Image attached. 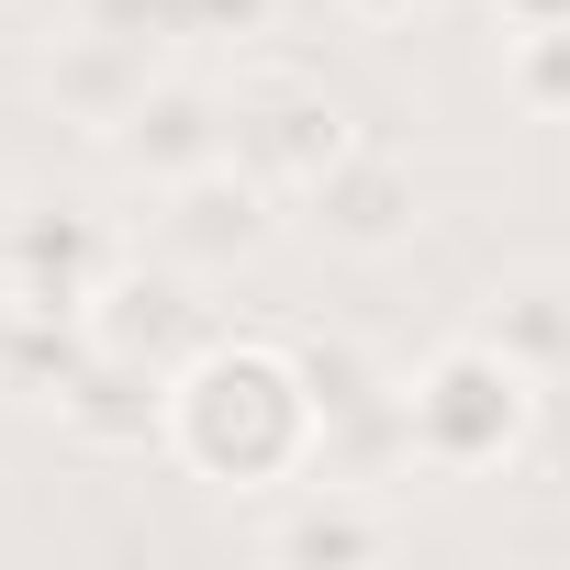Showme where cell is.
<instances>
[{"label": "cell", "mask_w": 570, "mask_h": 570, "mask_svg": "<svg viewBox=\"0 0 570 570\" xmlns=\"http://www.w3.org/2000/svg\"><path fill=\"white\" fill-rule=\"evenodd\" d=\"M157 448L213 492H292L325 470V403L292 336H202L168 370Z\"/></svg>", "instance_id": "1"}, {"label": "cell", "mask_w": 570, "mask_h": 570, "mask_svg": "<svg viewBox=\"0 0 570 570\" xmlns=\"http://www.w3.org/2000/svg\"><path fill=\"white\" fill-rule=\"evenodd\" d=\"M537 436V370L503 358L481 325H459L414 381H403V459L436 481H481L503 459H525Z\"/></svg>", "instance_id": "2"}, {"label": "cell", "mask_w": 570, "mask_h": 570, "mask_svg": "<svg viewBox=\"0 0 570 570\" xmlns=\"http://www.w3.org/2000/svg\"><path fill=\"white\" fill-rule=\"evenodd\" d=\"M124 268V235L79 202H23L0 213V314H46V325H90L101 279Z\"/></svg>", "instance_id": "3"}, {"label": "cell", "mask_w": 570, "mask_h": 570, "mask_svg": "<svg viewBox=\"0 0 570 570\" xmlns=\"http://www.w3.org/2000/svg\"><path fill=\"white\" fill-rule=\"evenodd\" d=\"M370 135L347 124V101L325 90V79H303V68H257L246 90H235V157L279 190V202H303L336 157H358Z\"/></svg>", "instance_id": "4"}, {"label": "cell", "mask_w": 570, "mask_h": 570, "mask_svg": "<svg viewBox=\"0 0 570 570\" xmlns=\"http://www.w3.org/2000/svg\"><path fill=\"white\" fill-rule=\"evenodd\" d=\"M268 235H279V190H268L246 157H213V168H190V179L157 190V257H179L190 279L257 257Z\"/></svg>", "instance_id": "5"}, {"label": "cell", "mask_w": 570, "mask_h": 570, "mask_svg": "<svg viewBox=\"0 0 570 570\" xmlns=\"http://www.w3.org/2000/svg\"><path fill=\"white\" fill-rule=\"evenodd\" d=\"M292 213H303L336 257H403L414 224H425V190H414V168H403L392 146H358V157H336Z\"/></svg>", "instance_id": "6"}, {"label": "cell", "mask_w": 570, "mask_h": 570, "mask_svg": "<svg viewBox=\"0 0 570 570\" xmlns=\"http://www.w3.org/2000/svg\"><path fill=\"white\" fill-rule=\"evenodd\" d=\"M101 146H112V168H124V179L168 190V179H190V168L235 157V101H224V90H202V79H146V101H135Z\"/></svg>", "instance_id": "7"}, {"label": "cell", "mask_w": 570, "mask_h": 570, "mask_svg": "<svg viewBox=\"0 0 570 570\" xmlns=\"http://www.w3.org/2000/svg\"><path fill=\"white\" fill-rule=\"evenodd\" d=\"M213 336V314L190 303V268L179 257H124L112 279H101V303H90V347H112V358H146V370H179L190 347Z\"/></svg>", "instance_id": "8"}, {"label": "cell", "mask_w": 570, "mask_h": 570, "mask_svg": "<svg viewBox=\"0 0 570 570\" xmlns=\"http://www.w3.org/2000/svg\"><path fill=\"white\" fill-rule=\"evenodd\" d=\"M392 548H403V525L358 481H292V503L257 525V559H279V570H358V559H392Z\"/></svg>", "instance_id": "9"}, {"label": "cell", "mask_w": 570, "mask_h": 570, "mask_svg": "<svg viewBox=\"0 0 570 570\" xmlns=\"http://www.w3.org/2000/svg\"><path fill=\"white\" fill-rule=\"evenodd\" d=\"M135 101H146V46H135L124 23H79V35H57V57H46V112H57V124L112 135Z\"/></svg>", "instance_id": "10"}, {"label": "cell", "mask_w": 570, "mask_h": 570, "mask_svg": "<svg viewBox=\"0 0 570 570\" xmlns=\"http://www.w3.org/2000/svg\"><path fill=\"white\" fill-rule=\"evenodd\" d=\"M57 425H68L79 448H146V436L168 425V370L90 347V358L57 381Z\"/></svg>", "instance_id": "11"}, {"label": "cell", "mask_w": 570, "mask_h": 570, "mask_svg": "<svg viewBox=\"0 0 570 570\" xmlns=\"http://www.w3.org/2000/svg\"><path fill=\"white\" fill-rule=\"evenodd\" d=\"M503 358H525L537 381H559L570 370V268H514V279H492V303L470 314Z\"/></svg>", "instance_id": "12"}, {"label": "cell", "mask_w": 570, "mask_h": 570, "mask_svg": "<svg viewBox=\"0 0 570 570\" xmlns=\"http://www.w3.org/2000/svg\"><path fill=\"white\" fill-rule=\"evenodd\" d=\"M503 90L525 112H570V23H503Z\"/></svg>", "instance_id": "13"}, {"label": "cell", "mask_w": 570, "mask_h": 570, "mask_svg": "<svg viewBox=\"0 0 570 570\" xmlns=\"http://www.w3.org/2000/svg\"><path fill=\"white\" fill-rule=\"evenodd\" d=\"M336 12H347V23H358V35H403V23H414V12H425V0H336Z\"/></svg>", "instance_id": "14"}]
</instances>
